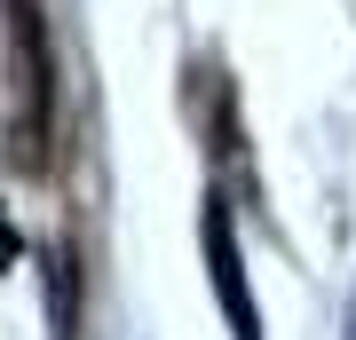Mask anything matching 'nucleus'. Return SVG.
<instances>
[{"label":"nucleus","mask_w":356,"mask_h":340,"mask_svg":"<svg viewBox=\"0 0 356 340\" xmlns=\"http://www.w3.org/2000/svg\"><path fill=\"white\" fill-rule=\"evenodd\" d=\"M198 245H206L214 301H222V316H229V340H261L254 293H245V261H238V222H229V206H222V198H206V214H198Z\"/></svg>","instance_id":"f03ea898"},{"label":"nucleus","mask_w":356,"mask_h":340,"mask_svg":"<svg viewBox=\"0 0 356 340\" xmlns=\"http://www.w3.org/2000/svg\"><path fill=\"white\" fill-rule=\"evenodd\" d=\"M8 253H16V245H8V229H0V261H8Z\"/></svg>","instance_id":"7ed1b4c3"},{"label":"nucleus","mask_w":356,"mask_h":340,"mask_svg":"<svg viewBox=\"0 0 356 340\" xmlns=\"http://www.w3.org/2000/svg\"><path fill=\"white\" fill-rule=\"evenodd\" d=\"M8 166L16 175L56 166V48L40 0H8Z\"/></svg>","instance_id":"f257e3e1"}]
</instances>
